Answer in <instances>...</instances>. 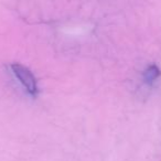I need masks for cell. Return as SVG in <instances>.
<instances>
[{"instance_id":"obj_1","label":"cell","mask_w":161,"mask_h":161,"mask_svg":"<svg viewBox=\"0 0 161 161\" xmlns=\"http://www.w3.org/2000/svg\"><path fill=\"white\" fill-rule=\"evenodd\" d=\"M11 71L14 73V77L19 80V83L23 86V88L27 91L30 96H38L39 87L36 80L33 74H32V72L27 66L19 64V63H14V64L11 65Z\"/></svg>"},{"instance_id":"obj_2","label":"cell","mask_w":161,"mask_h":161,"mask_svg":"<svg viewBox=\"0 0 161 161\" xmlns=\"http://www.w3.org/2000/svg\"><path fill=\"white\" fill-rule=\"evenodd\" d=\"M161 75V71L157 65H150L143 72V80L147 84H152Z\"/></svg>"}]
</instances>
